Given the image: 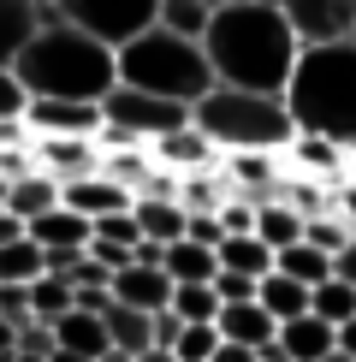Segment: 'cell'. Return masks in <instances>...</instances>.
Segmentation results:
<instances>
[{
    "instance_id": "6da1fadb",
    "label": "cell",
    "mask_w": 356,
    "mask_h": 362,
    "mask_svg": "<svg viewBox=\"0 0 356 362\" xmlns=\"http://www.w3.org/2000/svg\"><path fill=\"white\" fill-rule=\"evenodd\" d=\"M196 42H202L214 83L256 89V95H279L291 78V59H297V36L285 30L273 0H226V6H214Z\"/></svg>"
},
{
    "instance_id": "7a4b0ae2",
    "label": "cell",
    "mask_w": 356,
    "mask_h": 362,
    "mask_svg": "<svg viewBox=\"0 0 356 362\" xmlns=\"http://www.w3.org/2000/svg\"><path fill=\"white\" fill-rule=\"evenodd\" d=\"M12 78L24 101H101L113 89V48L59 18H42V30L12 59Z\"/></svg>"
},
{
    "instance_id": "3957f363",
    "label": "cell",
    "mask_w": 356,
    "mask_h": 362,
    "mask_svg": "<svg viewBox=\"0 0 356 362\" xmlns=\"http://www.w3.org/2000/svg\"><path fill=\"white\" fill-rule=\"evenodd\" d=\"M279 101H285V113H291V131L350 148L356 143V42L297 48Z\"/></svg>"
},
{
    "instance_id": "277c9868",
    "label": "cell",
    "mask_w": 356,
    "mask_h": 362,
    "mask_svg": "<svg viewBox=\"0 0 356 362\" xmlns=\"http://www.w3.org/2000/svg\"><path fill=\"white\" fill-rule=\"evenodd\" d=\"M113 83L190 107L196 95L214 89V71H208V59H202V42L148 24V30H137L131 42H119V48H113Z\"/></svg>"
},
{
    "instance_id": "5b68a950",
    "label": "cell",
    "mask_w": 356,
    "mask_h": 362,
    "mask_svg": "<svg viewBox=\"0 0 356 362\" xmlns=\"http://www.w3.org/2000/svg\"><path fill=\"white\" fill-rule=\"evenodd\" d=\"M190 125L202 131L220 155H244V148H261V155H279L297 131L291 113L279 95H256V89H226L214 83L208 95L190 101Z\"/></svg>"
},
{
    "instance_id": "8992f818",
    "label": "cell",
    "mask_w": 356,
    "mask_h": 362,
    "mask_svg": "<svg viewBox=\"0 0 356 362\" xmlns=\"http://www.w3.org/2000/svg\"><path fill=\"white\" fill-rule=\"evenodd\" d=\"M155 6L160 0H48V18L95 36L101 48H119V42H131L137 30L155 24Z\"/></svg>"
},
{
    "instance_id": "52a82bcc",
    "label": "cell",
    "mask_w": 356,
    "mask_h": 362,
    "mask_svg": "<svg viewBox=\"0 0 356 362\" xmlns=\"http://www.w3.org/2000/svg\"><path fill=\"white\" fill-rule=\"evenodd\" d=\"M297 48H321V42H350L356 36V0H273Z\"/></svg>"
},
{
    "instance_id": "ba28073f",
    "label": "cell",
    "mask_w": 356,
    "mask_h": 362,
    "mask_svg": "<svg viewBox=\"0 0 356 362\" xmlns=\"http://www.w3.org/2000/svg\"><path fill=\"white\" fill-rule=\"evenodd\" d=\"M148 160H155L160 173H172V178H190V173H214L220 167V148L208 143L196 125H178V131H167V137L148 143Z\"/></svg>"
},
{
    "instance_id": "9c48e42d",
    "label": "cell",
    "mask_w": 356,
    "mask_h": 362,
    "mask_svg": "<svg viewBox=\"0 0 356 362\" xmlns=\"http://www.w3.org/2000/svg\"><path fill=\"white\" fill-rule=\"evenodd\" d=\"M279 160L291 167V178H315V185H326V190H338L345 185V173H350V155L338 143H326V137H297L279 148Z\"/></svg>"
},
{
    "instance_id": "30bf717a",
    "label": "cell",
    "mask_w": 356,
    "mask_h": 362,
    "mask_svg": "<svg viewBox=\"0 0 356 362\" xmlns=\"http://www.w3.org/2000/svg\"><path fill=\"white\" fill-rule=\"evenodd\" d=\"M18 119L30 137H95L101 131L95 101H24Z\"/></svg>"
},
{
    "instance_id": "8fae6325",
    "label": "cell",
    "mask_w": 356,
    "mask_h": 362,
    "mask_svg": "<svg viewBox=\"0 0 356 362\" xmlns=\"http://www.w3.org/2000/svg\"><path fill=\"white\" fill-rule=\"evenodd\" d=\"M30 160L54 185H71V178L101 167V148H95V137H30Z\"/></svg>"
},
{
    "instance_id": "7c38bea8",
    "label": "cell",
    "mask_w": 356,
    "mask_h": 362,
    "mask_svg": "<svg viewBox=\"0 0 356 362\" xmlns=\"http://www.w3.org/2000/svg\"><path fill=\"white\" fill-rule=\"evenodd\" d=\"M107 297L113 303H125V309H143V315H155V309H167V297H172V279L160 274V267H119V274H107Z\"/></svg>"
},
{
    "instance_id": "4fadbf2b",
    "label": "cell",
    "mask_w": 356,
    "mask_h": 362,
    "mask_svg": "<svg viewBox=\"0 0 356 362\" xmlns=\"http://www.w3.org/2000/svg\"><path fill=\"white\" fill-rule=\"evenodd\" d=\"M59 208H71V214H83V220H101V214L131 208V190H119L113 178H101V173H83V178H71V185H59Z\"/></svg>"
},
{
    "instance_id": "5bb4252c",
    "label": "cell",
    "mask_w": 356,
    "mask_h": 362,
    "mask_svg": "<svg viewBox=\"0 0 356 362\" xmlns=\"http://www.w3.org/2000/svg\"><path fill=\"white\" fill-rule=\"evenodd\" d=\"M214 333L226 339V344H244V351H261L267 339L279 333L273 321L261 315V303L256 297H244V303H220V315H214Z\"/></svg>"
},
{
    "instance_id": "9a60e30c",
    "label": "cell",
    "mask_w": 356,
    "mask_h": 362,
    "mask_svg": "<svg viewBox=\"0 0 356 362\" xmlns=\"http://www.w3.org/2000/svg\"><path fill=\"white\" fill-rule=\"evenodd\" d=\"M24 238H30V244H36V250H83V244H89V220L54 202L48 214L24 220Z\"/></svg>"
},
{
    "instance_id": "2e32d148",
    "label": "cell",
    "mask_w": 356,
    "mask_h": 362,
    "mask_svg": "<svg viewBox=\"0 0 356 362\" xmlns=\"http://www.w3.org/2000/svg\"><path fill=\"white\" fill-rule=\"evenodd\" d=\"M160 274H167L172 285H214L220 262L208 244H190V238H172L167 250H160Z\"/></svg>"
},
{
    "instance_id": "e0dca14e",
    "label": "cell",
    "mask_w": 356,
    "mask_h": 362,
    "mask_svg": "<svg viewBox=\"0 0 356 362\" xmlns=\"http://www.w3.org/2000/svg\"><path fill=\"white\" fill-rule=\"evenodd\" d=\"M42 18H48V6H36V0H0V71H12V59L42 30Z\"/></svg>"
},
{
    "instance_id": "ac0fdd59",
    "label": "cell",
    "mask_w": 356,
    "mask_h": 362,
    "mask_svg": "<svg viewBox=\"0 0 356 362\" xmlns=\"http://www.w3.org/2000/svg\"><path fill=\"white\" fill-rule=\"evenodd\" d=\"M273 344L285 351V362H321L326 351H333V327L315 321V315H297V321H279Z\"/></svg>"
},
{
    "instance_id": "d6986e66",
    "label": "cell",
    "mask_w": 356,
    "mask_h": 362,
    "mask_svg": "<svg viewBox=\"0 0 356 362\" xmlns=\"http://www.w3.org/2000/svg\"><path fill=\"white\" fill-rule=\"evenodd\" d=\"M54 327V351H66V356H83V362H95L101 351H107V333H101V315H83V309H71V315H59Z\"/></svg>"
},
{
    "instance_id": "ffe728a7",
    "label": "cell",
    "mask_w": 356,
    "mask_h": 362,
    "mask_svg": "<svg viewBox=\"0 0 356 362\" xmlns=\"http://www.w3.org/2000/svg\"><path fill=\"white\" fill-rule=\"evenodd\" d=\"M131 220H137V232L148 238V244L184 238V208H178L172 196H131Z\"/></svg>"
},
{
    "instance_id": "44dd1931",
    "label": "cell",
    "mask_w": 356,
    "mask_h": 362,
    "mask_svg": "<svg viewBox=\"0 0 356 362\" xmlns=\"http://www.w3.org/2000/svg\"><path fill=\"white\" fill-rule=\"evenodd\" d=\"M214 262L226 267V274H244V279H261V274H273V250H267L256 232L220 238V244H214Z\"/></svg>"
},
{
    "instance_id": "7402d4cb",
    "label": "cell",
    "mask_w": 356,
    "mask_h": 362,
    "mask_svg": "<svg viewBox=\"0 0 356 362\" xmlns=\"http://www.w3.org/2000/svg\"><path fill=\"white\" fill-rule=\"evenodd\" d=\"M59 202V185L48 173H24V178H6V214L12 220H36V214H48V208Z\"/></svg>"
},
{
    "instance_id": "603a6c76",
    "label": "cell",
    "mask_w": 356,
    "mask_h": 362,
    "mask_svg": "<svg viewBox=\"0 0 356 362\" xmlns=\"http://www.w3.org/2000/svg\"><path fill=\"white\" fill-rule=\"evenodd\" d=\"M256 303H261V315L267 321H297V315H309V291L297 279H285V274H261L256 279Z\"/></svg>"
},
{
    "instance_id": "cb8c5ba5",
    "label": "cell",
    "mask_w": 356,
    "mask_h": 362,
    "mask_svg": "<svg viewBox=\"0 0 356 362\" xmlns=\"http://www.w3.org/2000/svg\"><path fill=\"white\" fill-rule=\"evenodd\" d=\"M273 274H285V279H297V285H303V291H315L321 279H333V255L309 250L303 238H297V244H285V250H273Z\"/></svg>"
},
{
    "instance_id": "d4e9b609",
    "label": "cell",
    "mask_w": 356,
    "mask_h": 362,
    "mask_svg": "<svg viewBox=\"0 0 356 362\" xmlns=\"http://www.w3.org/2000/svg\"><path fill=\"white\" fill-rule=\"evenodd\" d=\"M101 333H107L113 351L137 356V351H148V315H143V309H125V303H113V297H107V309H101Z\"/></svg>"
},
{
    "instance_id": "484cf974",
    "label": "cell",
    "mask_w": 356,
    "mask_h": 362,
    "mask_svg": "<svg viewBox=\"0 0 356 362\" xmlns=\"http://www.w3.org/2000/svg\"><path fill=\"white\" fill-rule=\"evenodd\" d=\"M101 178H113L119 190H131L137 196L143 185H148V173H155V160H148V148L143 143H131V148H101V167H95Z\"/></svg>"
},
{
    "instance_id": "4316f807",
    "label": "cell",
    "mask_w": 356,
    "mask_h": 362,
    "mask_svg": "<svg viewBox=\"0 0 356 362\" xmlns=\"http://www.w3.org/2000/svg\"><path fill=\"white\" fill-rule=\"evenodd\" d=\"M256 238L267 250H285V244L303 238V214L291 202H256Z\"/></svg>"
},
{
    "instance_id": "83f0119b",
    "label": "cell",
    "mask_w": 356,
    "mask_h": 362,
    "mask_svg": "<svg viewBox=\"0 0 356 362\" xmlns=\"http://www.w3.org/2000/svg\"><path fill=\"white\" fill-rule=\"evenodd\" d=\"M24 303H30V321H59V315H71V285L42 274L24 285Z\"/></svg>"
},
{
    "instance_id": "f1b7e54d",
    "label": "cell",
    "mask_w": 356,
    "mask_h": 362,
    "mask_svg": "<svg viewBox=\"0 0 356 362\" xmlns=\"http://www.w3.org/2000/svg\"><path fill=\"white\" fill-rule=\"evenodd\" d=\"M309 315H315V321H326V327L350 321V315H356V285H345V279H321L315 291H309Z\"/></svg>"
},
{
    "instance_id": "f546056e",
    "label": "cell",
    "mask_w": 356,
    "mask_h": 362,
    "mask_svg": "<svg viewBox=\"0 0 356 362\" xmlns=\"http://www.w3.org/2000/svg\"><path fill=\"white\" fill-rule=\"evenodd\" d=\"M208 12H214L208 0H160V6H155V24L172 30V36H190V42H196L202 30H208Z\"/></svg>"
},
{
    "instance_id": "4dcf8cb0",
    "label": "cell",
    "mask_w": 356,
    "mask_h": 362,
    "mask_svg": "<svg viewBox=\"0 0 356 362\" xmlns=\"http://www.w3.org/2000/svg\"><path fill=\"white\" fill-rule=\"evenodd\" d=\"M30 279H42V250L30 238L0 244V285H30Z\"/></svg>"
},
{
    "instance_id": "1f68e13d",
    "label": "cell",
    "mask_w": 356,
    "mask_h": 362,
    "mask_svg": "<svg viewBox=\"0 0 356 362\" xmlns=\"http://www.w3.org/2000/svg\"><path fill=\"white\" fill-rule=\"evenodd\" d=\"M167 309L190 327V321H214V315H220V297H214V285H172Z\"/></svg>"
},
{
    "instance_id": "d6a6232c",
    "label": "cell",
    "mask_w": 356,
    "mask_h": 362,
    "mask_svg": "<svg viewBox=\"0 0 356 362\" xmlns=\"http://www.w3.org/2000/svg\"><path fill=\"white\" fill-rule=\"evenodd\" d=\"M214 344H220L214 321H190V327H178V339H172V362H208Z\"/></svg>"
},
{
    "instance_id": "836d02e7",
    "label": "cell",
    "mask_w": 356,
    "mask_h": 362,
    "mask_svg": "<svg viewBox=\"0 0 356 362\" xmlns=\"http://www.w3.org/2000/svg\"><path fill=\"white\" fill-rule=\"evenodd\" d=\"M345 220H338V214H309L303 220V244L309 250H321V255H338V250H345Z\"/></svg>"
},
{
    "instance_id": "e575fe53",
    "label": "cell",
    "mask_w": 356,
    "mask_h": 362,
    "mask_svg": "<svg viewBox=\"0 0 356 362\" xmlns=\"http://www.w3.org/2000/svg\"><path fill=\"white\" fill-rule=\"evenodd\" d=\"M12 351L18 356H48L54 351V327L48 321H18L12 327Z\"/></svg>"
},
{
    "instance_id": "d590c367",
    "label": "cell",
    "mask_w": 356,
    "mask_h": 362,
    "mask_svg": "<svg viewBox=\"0 0 356 362\" xmlns=\"http://www.w3.org/2000/svg\"><path fill=\"white\" fill-rule=\"evenodd\" d=\"M89 238H107V244H137V220H131V208H119V214H101L89 220Z\"/></svg>"
},
{
    "instance_id": "8d00e7d4",
    "label": "cell",
    "mask_w": 356,
    "mask_h": 362,
    "mask_svg": "<svg viewBox=\"0 0 356 362\" xmlns=\"http://www.w3.org/2000/svg\"><path fill=\"white\" fill-rule=\"evenodd\" d=\"M83 255H89L95 267H107V274L131 267V244H107V238H89V244H83Z\"/></svg>"
},
{
    "instance_id": "74e56055",
    "label": "cell",
    "mask_w": 356,
    "mask_h": 362,
    "mask_svg": "<svg viewBox=\"0 0 356 362\" xmlns=\"http://www.w3.org/2000/svg\"><path fill=\"white\" fill-rule=\"evenodd\" d=\"M178 327H184V321H178L172 309H155V315H148V351H172Z\"/></svg>"
},
{
    "instance_id": "f35d334b",
    "label": "cell",
    "mask_w": 356,
    "mask_h": 362,
    "mask_svg": "<svg viewBox=\"0 0 356 362\" xmlns=\"http://www.w3.org/2000/svg\"><path fill=\"white\" fill-rule=\"evenodd\" d=\"M214 297H220V303H244V297H256V279L226 274V267H220V274H214Z\"/></svg>"
},
{
    "instance_id": "ab89813d",
    "label": "cell",
    "mask_w": 356,
    "mask_h": 362,
    "mask_svg": "<svg viewBox=\"0 0 356 362\" xmlns=\"http://www.w3.org/2000/svg\"><path fill=\"white\" fill-rule=\"evenodd\" d=\"M184 238H190V244H208V250H214L226 232H220V220H214V214H184Z\"/></svg>"
},
{
    "instance_id": "60d3db41",
    "label": "cell",
    "mask_w": 356,
    "mask_h": 362,
    "mask_svg": "<svg viewBox=\"0 0 356 362\" xmlns=\"http://www.w3.org/2000/svg\"><path fill=\"white\" fill-rule=\"evenodd\" d=\"M18 113H24V89L12 71H0V119H18Z\"/></svg>"
},
{
    "instance_id": "b9f144b4",
    "label": "cell",
    "mask_w": 356,
    "mask_h": 362,
    "mask_svg": "<svg viewBox=\"0 0 356 362\" xmlns=\"http://www.w3.org/2000/svg\"><path fill=\"white\" fill-rule=\"evenodd\" d=\"M333 279H345V285H356V238H345V250L333 255Z\"/></svg>"
},
{
    "instance_id": "7bdbcfd3",
    "label": "cell",
    "mask_w": 356,
    "mask_h": 362,
    "mask_svg": "<svg viewBox=\"0 0 356 362\" xmlns=\"http://www.w3.org/2000/svg\"><path fill=\"white\" fill-rule=\"evenodd\" d=\"M333 351L356 356V315H350V321H338V327H333Z\"/></svg>"
},
{
    "instance_id": "ee69618b",
    "label": "cell",
    "mask_w": 356,
    "mask_h": 362,
    "mask_svg": "<svg viewBox=\"0 0 356 362\" xmlns=\"http://www.w3.org/2000/svg\"><path fill=\"white\" fill-rule=\"evenodd\" d=\"M18 143H30L24 119H0V148H18Z\"/></svg>"
},
{
    "instance_id": "f6af8a7d",
    "label": "cell",
    "mask_w": 356,
    "mask_h": 362,
    "mask_svg": "<svg viewBox=\"0 0 356 362\" xmlns=\"http://www.w3.org/2000/svg\"><path fill=\"white\" fill-rule=\"evenodd\" d=\"M208 362H256V351H244V344H226V339H220Z\"/></svg>"
},
{
    "instance_id": "bcb514c9",
    "label": "cell",
    "mask_w": 356,
    "mask_h": 362,
    "mask_svg": "<svg viewBox=\"0 0 356 362\" xmlns=\"http://www.w3.org/2000/svg\"><path fill=\"white\" fill-rule=\"evenodd\" d=\"M12 238H24V220H12L6 208H0V244H12Z\"/></svg>"
},
{
    "instance_id": "7dc6e473",
    "label": "cell",
    "mask_w": 356,
    "mask_h": 362,
    "mask_svg": "<svg viewBox=\"0 0 356 362\" xmlns=\"http://www.w3.org/2000/svg\"><path fill=\"white\" fill-rule=\"evenodd\" d=\"M12 356V321H0V362Z\"/></svg>"
},
{
    "instance_id": "c3c4849f",
    "label": "cell",
    "mask_w": 356,
    "mask_h": 362,
    "mask_svg": "<svg viewBox=\"0 0 356 362\" xmlns=\"http://www.w3.org/2000/svg\"><path fill=\"white\" fill-rule=\"evenodd\" d=\"M131 362H172V351H137Z\"/></svg>"
},
{
    "instance_id": "681fc988",
    "label": "cell",
    "mask_w": 356,
    "mask_h": 362,
    "mask_svg": "<svg viewBox=\"0 0 356 362\" xmlns=\"http://www.w3.org/2000/svg\"><path fill=\"white\" fill-rule=\"evenodd\" d=\"M95 362H131V356H125V351H113V344H107V351H101Z\"/></svg>"
},
{
    "instance_id": "f907efd6",
    "label": "cell",
    "mask_w": 356,
    "mask_h": 362,
    "mask_svg": "<svg viewBox=\"0 0 356 362\" xmlns=\"http://www.w3.org/2000/svg\"><path fill=\"white\" fill-rule=\"evenodd\" d=\"M321 362H356V356H345V351H326V356H321Z\"/></svg>"
},
{
    "instance_id": "816d5d0a",
    "label": "cell",
    "mask_w": 356,
    "mask_h": 362,
    "mask_svg": "<svg viewBox=\"0 0 356 362\" xmlns=\"http://www.w3.org/2000/svg\"><path fill=\"white\" fill-rule=\"evenodd\" d=\"M48 362H83V356H66V351H48Z\"/></svg>"
},
{
    "instance_id": "f5cc1de1",
    "label": "cell",
    "mask_w": 356,
    "mask_h": 362,
    "mask_svg": "<svg viewBox=\"0 0 356 362\" xmlns=\"http://www.w3.org/2000/svg\"><path fill=\"white\" fill-rule=\"evenodd\" d=\"M6 362H48V356H18V351H12V356H6Z\"/></svg>"
},
{
    "instance_id": "db71d44e",
    "label": "cell",
    "mask_w": 356,
    "mask_h": 362,
    "mask_svg": "<svg viewBox=\"0 0 356 362\" xmlns=\"http://www.w3.org/2000/svg\"><path fill=\"white\" fill-rule=\"evenodd\" d=\"M345 178H350V185H356V160H350V173H345Z\"/></svg>"
},
{
    "instance_id": "11a10c76",
    "label": "cell",
    "mask_w": 356,
    "mask_h": 362,
    "mask_svg": "<svg viewBox=\"0 0 356 362\" xmlns=\"http://www.w3.org/2000/svg\"><path fill=\"white\" fill-rule=\"evenodd\" d=\"M0 202H6V178H0Z\"/></svg>"
},
{
    "instance_id": "9f6ffc18",
    "label": "cell",
    "mask_w": 356,
    "mask_h": 362,
    "mask_svg": "<svg viewBox=\"0 0 356 362\" xmlns=\"http://www.w3.org/2000/svg\"><path fill=\"white\" fill-rule=\"evenodd\" d=\"M208 6H226V0H208Z\"/></svg>"
},
{
    "instance_id": "6f0895ef",
    "label": "cell",
    "mask_w": 356,
    "mask_h": 362,
    "mask_svg": "<svg viewBox=\"0 0 356 362\" xmlns=\"http://www.w3.org/2000/svg\"><path fill=\"white\" fill-rule=\"evenodd\" d=\"M36 6H48V0H36Z\"/></svg>"
},
{
    "instance_id": "680465c9",
    "label": "cell",
    "mask_w": 356,
    "mask_h": 362,
    "mask_svg": "<svg viewBox=\"0 0 356 362\" xmlns=\"http://www.w3.org/2000/svg\"><path fill=\"white\" fill-rule=\"evenodd\" d=\"M350 42H356V36H350Z\"/></svg>"
}]
</instances>
